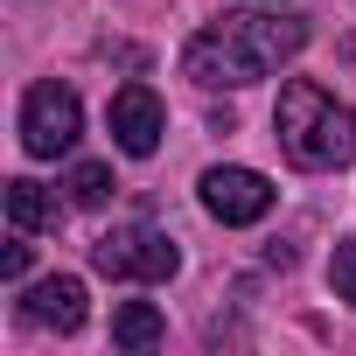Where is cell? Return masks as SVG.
<instances>
[{"mask_svg":"<svg viewBox=\"0 0 356 356\" xmlns=\"http://www.w3.org/2000/svg\"><path fill=\"white\" fill-rule=\"evenodd\" d=\"M56 217H63L56 189L29 182V175H15V182H8V224H15V231H56Z\"/></svg>","mask_w":356,"mask_h":356,"instance_id":"obj_8","label":"cell"},{"mask_svg":"<svg viewBox=\"0 0 356 356\" xmlns=\"http://www.w3.org/2000/svg\"><path fill=\"white\" fill-rule=\"evenodd\" d=\"M63 189H70V203H77V210H105L119 182H112V168H105V161H77Z\"/></svg>","mask_w":356,"mask_h":356,"instance_id":"obj_10","label":"cell"},{"mask_svg":"<svg viewBox=\"0 0 356 356\" xmlns=\"http://www.w3.org/2000/svg\"><path fill=\"white\" fill-rule=\"evenodd\" d=\"M91 266H98V273H112V280H168L175 266H182V252H175V238H168V231L133 224V231L98 238V245H91Z\"/></svg>","mask_w":356,"mask_h":356,"instance_id":"obj_4","label":"cell"},{"mask_svg":"<svg viewBox=\"0 0 356 356\" xmlns=\"http://www.w3.org/2000/svg\"><path fill=\"white\" fill-rule=\"evenodd\" d=\"M273 126H280V147H286L293 168H342L356 154V112L335 105L314 77H286L280 84Z\"/></svg>","mask_w":356,"mask_h":356,"instance_id":"obj_2","label":"cell"},{"mask_svg":"<svg viewBox=\"0 0 356 356\" xmlns=\"http://www.w3.org/2000/svg\"><path fill=\"white\" fill-rule=\"evenodd\" d=\"M22 238H29V231H15V245L0 252V280H22V273H29V245H22Z\"/></svg>","mask_w":356,"mask_h":356,"instance_id":"obj_12","label":"cell"},{"mask_svg":"<svg viewBox=\"0 0 356 356\" xmlns=\"http://www.w3.org/2000/svg\"><path fill=\"white\" fill-rule=\"evenodd\" d=\"M77 133H84V105H77V91L70 84H29V98H22V147L35 154V161H56V154H70L77 147Z\"/></svg>","mask_w":356,"mask_h":356,"instance_id":"obj_3","label":"cell"},{"mask_svg":"<svg viewBox=\"0 0 356 356\" xmlns=\"http://www.w3.org/2000/svg\"><path fill=\"white\" fill-rule=\"evenodd\" d=\"M328 280H335V300H349V307H356V238H342V245H335Z\"/></svg>","mask_w":356,"mask_h":356,"instance_id":"obj_11","label":"cell"},{"mask_svg":"<svg viewBox=\"0 0 356 356\" xmlns=\"http://www.w3.org/2000/svg\"><path fill=\"white\" fill-rule=\"evenodd\" d=\"M307 49V22L300 15H224L217 29H203V35H189V49H182V70L196 77V84H210V91H245V84H259V77H273L280 63H293Z\"/></svg>","mask_w":356,"mask_h":356,"instance_id":"obj_1","label":"cell"},{"mask_svg":"<svg viewBox=\"0 0 356 356\" xmlns=\"http://www.w3.org/2000/svg\"><path fill=\"white\" fill-rule=\"evenodd\" d=\"M196 196H203V210L217 224H259L273 210V182H266L259 168H203Z\"/></svg>","mask_w":356,"mask_h":356,"instance_id":"obj_5","label":"cell"},{"mask_svg":"<svg viewBox=\"0 0 356 356\" xmlns=\"http://www.w3.org/2000/svg\"><path fill=\"white\" fill-rule=\"evenodd\" d=\"M22 321H35V328H56V335H77V328H84V280L56 273V280L29 286V293H22Z\"/></svg>","mask_w":356,"mask_h":356,"instance_id":"obj_7","label":"cell"},{"mask_svg":"<svg viewBox=\"0 0 356 356\" xmlns=\"http://www.w3.org/2000/svg\"><path fill=\"white\" fill-rule=\"evenodd\" d=\"M105 119H112V140H119V154H133V161H147V154L161 147V133H168V112H161V98H154L147 84H126V91H112Z\"/></svg>","mask_w":356,"mask_h":356,"instance_id":"obj_6","label":"cell"},{"mask_svg":"<svg viewBox=\"0 0 356 356\" xmlns=\"http://www.w3.org/2000/svg\"><path fill=\"white\" fill-rule=\"evenodd\" d=\"M161 335H168V321H161L154 300H126V307L112 314V342H119V349H154Z\"/></svg>","mask_w":356,"mask_h":356,"instance_id":"obj_9","label":"cell"}]
</instances>
